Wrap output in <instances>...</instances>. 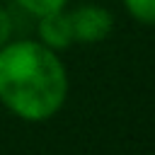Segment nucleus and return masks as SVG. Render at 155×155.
I'll return each mask as SVG.
<instances>
[{"mask_svg":"<svg viewBox=\"0 0 155 155\" xmlns=\"http://www.w3.org/2000/svg\"><path fill=\"white\" fill-rule=\"evenodd\" d=\"M68 15L73 24V39L78 44H99L114 31V15L104 5L85 2Z\"/></svg>","mask_w":155,"mask_h":155,"instance_id":"2","label":"nucleus"},{"mask_svg":"<svg viewBox=\"0 0 155 155\" xmlns=\"http://www.w3.org/2000/svg\"><path fill=\"white\" fill-rule=\"evenodd\" d=\"M126 12L145 27H155V0H121Z\"/></svg>","mask_w":155,"mask_h":155,"instance_id":"4","label":"nucleus"},{"mask_svg":"<svg viewBox=\"0 0 155 155\" xmlns=\"http://www.w3.org/2000/svg\"><path fill=\"white\" fill-rule=\"evenodd\" d=\"M39 24V41L53 51H63L68 46L75 44L73 39V24H70V15L65 10H58V12H48L44 17H36Z\"/></svg>","mask_w":155,"mask_h":155,"instance_id":"3","label":"nucleus"},{"mask_svg":"<svg viewBox=\"0 0 155 155\" xmlns=\"http://www.w3.org/2000/svg\"><path fill=\"white\" fill-rule=\"evenodd\" d=\"M19 10H24L31 17H44L48 12H58L68 7V0H15Z\"/></svg>","mask_w":155,"mask_h":155,"instance_id":"5","label":"nucleus"},{"mask_svg":"<svg viewBox=\"0 0 155 155\" xmlns=\"http://www.w3.org/2000/svg\"><path fill=\"white\" fill-rule=\"evenodd\" d=\"M68 99V70L58 51L39 39L0 46V104L27 124L53 119Z\"/></svg>","mask_w":155,"mask_h":155,"instance_id":"1","label":"nucleus"},{"mask_svg":"<svg viewBox=\"0 0 155 155\" xmlns=\"http://www.w3.org/2000/svg\"><path fill=\"white\" fill-rule=\"evenodd\" d=\"M12 31H15V22H12V15L0 5V46L7 44L12 39Z\"/></svg>","mask_w":155,"mask_h":155,"instance_id":"6","label":"nucleus"}]
</instances>
